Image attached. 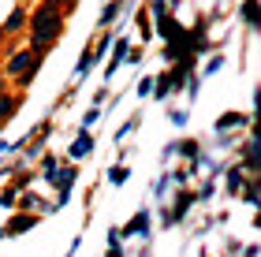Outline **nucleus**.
I'll list each match as a JSON object with an SVG mask.
<instances>
[{
	"label": "nucleus",
	"instance_id": "nucleus-1",
	"mask_svg": "<svg viewBox=\"0 0 261 257\" xmlns=\"http://www.w3.org/2000/svg\"><path fill=\"white\" fill-rule=\"evenodd\" d=\"M27 26H30V49L38 56H45V52H49V45L60 38V30H64V11L38 4V11L27 19Z\"/></svg>",
	"mask_w": 261,
	"mask_h": 257
},
{
	"label": "nucleus",
	"instance_id": "nucleus-2",
	"mask_svg": "<svg viewBox=\"0 0 261 257\" xmlns=\"http://www.w3.org/2000/svg\"><path fill=\"white\" fill-rule=\"evenodd\" d=\"M38 64H41V56L34 52V49H19V52H11L8 56V64H4V71L8 75H15L22 86L34 82V75H38Z\"/></svg>",
	"mask_w": 261,
	"mask_h": 257
},
{
	"label": "nucleus",
	"instance_id": "nucleus-3",
	"mask_svg": "<svg viewBox=\"0 0 261 257\" xmlns=\"http://www.w3.org/2000/svg\"><path fill=\"white\" fill-rule=\"evenodd\" d=\"M120 235H123V239H135V235H138V239H146V235H149V213H146V209H138V213L127 220Z\"/></svg>",
	"mask_w": 261,
	"mask_h": 257
},
{
	"label": "nucleus",
	"instance_id": "nucleus-4",
	"mask_svg": "<svg viewBox=\"0 0 261 257\" xmlns=\"http://www.w3.org/2000/svg\"><path fill=\"white\" fill-rule=\"evenodd\" d=\"M127 49H130V45H127V38H112V49H109V52H112V60H109V67H105V82H109V78H112L116 71H120V64L130 56Z\"/></svg>",
	"mask_w": 261,
	"mask_h": 257
},
{
	"label": "nucleus",
	"instance_id": "nucleus-5",
	"mask_svg": "<svg viewBox=\"0 0 261 257\" xmlns=\"http://www.w3.org/2000/svg\"><path fill=\"white\" fill-rule=\"evenodd\" d=\"M90 153H93V134H90V131H79V142H71V149H67L71 164L82 160V157H90Z\"/></svg>",
	"mask_w": 261,
	"mask_h": 257
},
{
	"label": "nucleus",
	"instance_id": "nucleus-6",
	"mask_svg": "<svg viewBox=\"0 0 261 257\" xmlns=\"http://www.w3.org/2000/svg\"><path fill=\"white\" fill-rule=\"evenodd\" d=\"M34 224H38V216H34V213H19V216H11V220H8L4 235H22V231H30Z\"/></svg>",
	"mask_w": 261,
	"mask_h": 257
},
{
	"label": "nucleus",
	"instance_id": "nucleus-7",
	"mask_svg": "<svg viewBox=\"0 0 261 257\" xmlns=\"http://www.w3.org/2000/svg\"><path fill=\"white\" fill-rule=\"evenodd\" d=\"M191 205H194V194H191V190H183V194H179V202H175V209H172L168 216H164V224H175V220H183Z\"/></svg>",
	"mask_w": 261,
	"mask_h": 257
},
{
	"label": "nucleus",
	"instance_id": "nucleus-8",
	"mask_svg": "<svg viewBox=\"0 0 261 257\" xmlns=\"http://www.w3.org/2000/svg\"><path fill=\"white\" fill-rule=\"evenodd\" d=\"M22 26H27V11H22V8H15V11L8 15V22L0 26V38H8V34H15V30H22Z\"/></svg>",
	"mask_w": 261,
	"mask_h": 257
},
{
	"label": "nucleus",
	"instance_id": "nucleus-9",
	"mask_svg": "<svg viewBox=\"0 0 261 257\" xmlns=\"http://www.w3.org/2000/svg\"><path fill=\"white\" fill-rule=\"evenodd\" d=\"M123 4H127V0H112V4H105V8H101V19H97V22H101V30L116 22V15L123 11Z\"/></svg>",
	"mask_w": 261,
	"mask_h": 257
},
{
	"label": "nucleus",
	"instance_id": "nucleus-10",
	"mask_svg": "<svg viewBox=\"0 0 261 257\" xmlns=\"http://www.w3.org/2000/svg\"><path fill=\"white\" fill-rule=\"evenodd\" d=\"M15 112H19V97H11V93H4V97H0V123H4V120H11Z\"/></svg>",
	"mask_w": 261,
	"mask_h": 257
},
{
	"label": "nucleus",
	"instance_id": "nucleus-11",
	"mask_svg": "<svg viewBox=\"0 0 261 257\" xmlns=\"http://www.w3.org/2000/svg\"><path fill=\"white\" fill-rule=\"evenodd\" d=\"M175 149H179V153L191 160V164H198V157H201V153H198V142H179V146H172L168 153H175Z\"/></svg>",
	"mask_w": 261,
	"mask_h": 257
},
{
	"label": "nucleus",
	"instance_id": "nucleus-12",
	"mask_svg": "<svg viewBox=\"0 0 261 257\" xmlns=\"http://www.w3.org/2000/svg\"><path fill=\"white\" fill-rule=\"evenodd\" d=\"M243 19H246V26L257 30V0H243Z\"/></svg>",
	"mask_w": 261,
	"mask_h": 257
},
{
	"label": "nucleus",
	"instance_id": "nucleus-13",
	"mask_svg": "<svg viewBox=\"0 0 261 257\" xmlns=\"http://www.w3.org/2000/svg\"><path fill=\"white\" fill-rule=\"evenodd\" d=\"M246 116H220L217 120V131H231V127H243Z\"/></svg>",
	"mask_w": 261,
	"mask_h": 257
},
{
	"label": "nucleus",
	"instance_id": "nucleus-14",
	"mask_svg": "<svg viewBox=\"0 0 261 257\" xmlns=\"http://www.w3.org/2000/svg\"><path fill=\"white\" fill-rule=\"evenodd\" d=\"M127 175H130L127 164H116V168L109 172V183H112V186H123V183H127Z\"/></svg>",
	"mask_w": 261,
	"mask_h": 257
},
{
	"label": "nucleus",
	"instance_id": "nucleus-15",
	"mask_svg": "<svg viewBox=\"0 0 261 257\" xmlns=\"http://www.w3.org/2000/svg\"><path fill=\"white\" fill-rule=\"evenodd\" d=\"M109 257H123V250H120V231H109Z\"/></svg>",
	"mask_w": 261,
	"mask_h": 257
},
{
	"label": "nucleus",
	"instance_id": "nucleus-16",
	"mask_svg": "<svg viewBox=\"0 0 261 257\" xmlns=\"http://www.w3.org/2000/svg\"><path fill=\"white\" fill-rule=\"evenodd\" d=\"M97 120H101V108H97V104H93V108H90L86 116H82V131H90V127L97 123Z\"/></svg>",
	"mask_w": 261,
	"mask_h": 257
},
{
	"label": "nucleus",
	"instance_id": "nucleus-17",
	"mask_svg": "<svg viewBox=\"0 0 261 257\" xmlns=\"http://www.w3.org/2000/svg\"><path fill=\"white\" fill-rule=\"evenodd\" d=\"M228 190L235 194V190H243V172L235 168V172H228Z\"/></svg>",
	"mask_w": 261,
	"mask_h": 257
},
{
	"label": "nucleus",
	"instance_id": "nucleus-18",
	"mask_svg": "<svg viewBox=\"0 0 261 257\" xmlns=\"http://www.w3.org/2000/svg\"><path fill=\"white\" fill-rule=\"evenodd\" d=\"M135 127H138V116H135V120H127V123L120 127V131H116V142H123V138H127L130 131H135Z\"/></svg>",
	"mask_w": 261,
	"mask_h": 257
},
{
	"label": "nucleus",
	"instance_id": "nucleus-19",
	"mask_svg": "<svg viewBox=\"0 0 261 257\" xmlns=\"http://www.w3.org/2000/svg\"><path fill=\"white\" fill-rule=\"evenodd\" d=\"M220 67H224V56H213V60L205 64V75H217Z\"/></svg>",
	"mask_w": 261,
	"mask_h": 257
},
{
	"label": "nucleus",
	"instance_id": "nucleus-20",
	"mask_svg": "<svg viewBox=\"0 0 261 257\" xmlns=\"http://www.w3.org/2000/svg\"><path fill=\"white\" fill-rule=\"evenodd\" d=\"M41 172H45V179H53V172H56V157H45V160H41Z\"/></svg>",
	"mask_w": 261,
	"mask_h": 257
},
{
	"label": "nucleus",
	"instance_id": "nucleus-21",
	"mask_svg": "<svg viewBox=\"0 0 261 257\" xmlns=\"http://www.w3.org/2000/svg\"><path fill=\"white\" fill-rule=\"evenodd\" d=\"M138 93H142V97H149V93H153V75H149V78H142V82H138Z\"/></svg>",
	"mask_w": 261,
	"mask_h": 257
},
{
	"label": "nucleus",
	"instance_id": "nucleus-22",
	"mask_svg": "<svg viewBox=\"0 0 261 257\" xmlns=\"http://www.w3.org/2000/svg\"><path fill=\"white\" fill-rule=\"evenodd\" d=\"M243 197H246L250 205H257V183H254V186H246V190H243Z\"/></svg>",
	"mask_w": 261,
	"mask_h": 257
},
{
	"label": "nucleus",
	"instance_id": "nucleus-23",
	"mask_svg": "<svg viewBox=\"0 0 261 257\" xmlns=\"http://www.w3.org/2000/svg\"><path fill=\"white\" fill-rule=\"evenodd\" d=\"M45 8H56V11H64V4H75V0H41Z\"/></svg>",
	"mask_w": 261,
	"mask_h": 257
},
{
	"label": "nucleus",
	"instance_id": "nucleus-24",
	"mask_svg": "<svg viewBox=\"0 0 261 257\" xmlns=\"http://www.w3.org/2000/svg\"><path fill=\"white\" fill-rule=\"evenodd\" d=\"M4 93H8V78H0V97H4Z\"/></svg>",
	"mask_w": 261,
	"mask_h": 257
}]
</instances>
